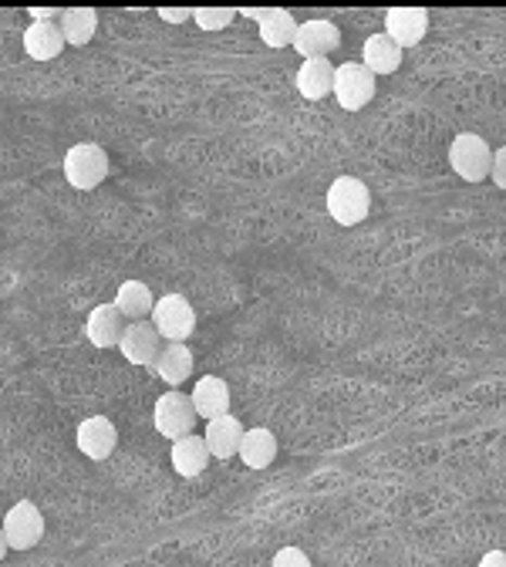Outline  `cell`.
<instances>
[{"mask_svg": "<svg viewBox=\"0 0 506 567\" xmlns=\"http://www.w3.org/2000/svg\"><path fill=\"white\" fill-rule=\"evenodd\" d=\"M197 426V408H193V399L182 395L179 389H169L166 395L155 399V429L166 439H182L189 436Z\"/></svg>", "mask_w": 506, "mask_h": 567, "instance_id": "cell-6", "label": "cell"}, {"mask_svg": "<svg viewBox=\"0 0 506 567\" xmlns=\"http://www.w3.org/2000/svg\"><path fill=\"white\" fill-rule=\"evenodd\" d=\"M240 14H243V17H250V21H257V24L267 17V11H261V8H246V11H240Z\"/></svg>", "mask_w": 506, "mask_h": 567, "instance_id": "cell-30", "label": "cell"}, {"mask_svg": "<svg viewBox=\"0 0 506 567\" xmlns=\"http://www.w3.org/2000/svg\"><path fill=\"white\" fill-rule=\"evenodd\" d=\"M490 179L496 189H506V146H499L493 152V166H490Z\"/></svg>", "mask_w": 506, "mask_h": 567, "instance_id": "cell-26", "label": "cell"}, {"mask_svg": "<svg viewBox=\"0 0 506 567\" xmlns=\"http://www.w3.org/2000/svg\"><path fill=\"white\" fill-rule=\"evenodd\" d=\"M429 30V14L422 8H392L385 14V35L405 51L416 48Z\"/></svg>", "mask_w": 506, "mask_h": 567, "instance_id": "cell-11", "label": "cell"}, {"mask_svg": "<svg viewBox=\"0 0 506 567\" xmlns=\"http://www.w3.org/2000/svg\"><path fill=\"white\" fill-rule=\"evenodd\" d=\"M189 399H193L197 416L206 419V423L230 413V386L224 382V378H216V375H203Z\"/></svg>", "mask_w": 506, "mask_h": 567, "instance_id": "cell-13", "label": "cell"}, {"mask_svg": "<svg viewBox=\"0 0 506 567\" xmlns=\"http://www.w3.org/2000/svg\"><path fill=\"white\" fill-rule=\"evenodd\" d=\"M334 99L344 112H362L375 99V75L362 61H344L334 68Z\"/></svg>", "mask_w": 506, "mask_h": 567, "instance_id": "cell-5", "label": "cell"}, {"mask_svg": "<svg viewBox=\"0 0 506 567\" xmlns=\"http://www.w3.org/2000/svg\"><path fill=\"white\" fill-rule=\"evenodd\" d=\"M4 538L11 551H30L45 538V514L38 511V503L30 500L14 503L4 517Z\"/></svg>", "mask_w": 506, "mask_h": 567, "instance_id": "cell-7", "label": "cell"}, {"mask_svg": "<svg viewBox=\"0 0 506 567\" xmlns=\"http://www.w3.org/2000/svg\"><path fill=\"white\" fill-rule=\"evenodd\" d=\"M160 17H163V21H169V24H182V21L193 17V11H189V8H163V11H160Z\"/></svg>", "mask_w": 506, "mask_h": 567, "instance_id": "cell-27", "label": "cell"}, {"mask_svg": "<svg viewBox=\"0 0 506 567\" xmlns=\"http://www.w3.org/2000/svg\"><path fill=\"white\" fill-rule=\"evenodd\" d=\"M257 30H261V41H264L267 48L280 51V48H291V45H294L298 21H294V14H291V11L270 8V11H267V17L257 24Z\"/></svg>", "mask_w": 506, "mask_h": 567, "instance_id": "cell-23", "label": "cell"}, {"mask_svg": "<svg viewBox=\"0 0 506 567\" xmlns=\"http://www.w3.org/2000/svg\"><path fill=\"white\" fill-rule=\"evenodd\" d=\"M58 27H61L65 45L81 48L94 38V30H99V14H94L91 8H68V11H61Z\"/></svg>", "mask_w": 506, "mask_h": 567, "instance_id": "cell-22", "label": "cell"}, {"mask_svg": "<svg viewBox=\"0 0 506 567\" xmlns=\"http://www.w3.org/2000/svg\"><path fill=\"white\" fill-rule=\"evenodd\" d=\"M270 567H311V560L301 547H283V551L274 554Z\"/></svg>", "mask_w": 506, "mask_h": 567, "instance_id": "cell-25", "label": "cell"}, {"mask_svg": "<svg viewBox=\"0 0 506 567\" xmlns=\"http://www.w3.org/2000/svg\"><path fill=\"white\" fill-rule=\"evenodd\" d=\"M75 443L78 450L94 459V463H102L115 453V443H118V432H115V423L109 416H88L78 432H75Z\"/></svg>", "mask_w": 506, "mask_h": 567, "instance_id": "cell-10", "label": "cell"}, {"mask_svg": "<svg viewBox=\"0 0 506 567\" xmlns=\"http://www.w3.org/2000/svg\"><path fill=\"white\" fill-rule=\"evenodd\" d=\"M149 322L155 325L163 341H182L197 331V311L182 294H163L155 298V307L149 314Z\"/></svg>", "mask_w": 506, "mask_h": 567, "instance_id": "cell-4", "label": "cell"}, {"mask_svg": "<svg viewBox=\"0 0 506 567\" xmlns=\"http://www.w3.org/2000/svg\"><path fill=\"white\" fill-rule=\"evenodd\" d=\"M450 166L466 182H483V179H490L493 149L477 133H459L450 146Z\"/></svg>", "mask_w": 506, "mask_h": 567, "instance_id": "cell-3", "label": "cell"}, {"mask_svg": "<svg viewBox=\"0 0 506 567\" xmlns=\"http://www.w3.org/2000/svg\"><path fill=\"white\" fill-rule=\"evenodd\" d=\"M152 368H155V375H160L169 389H176V386L186 382L189 375H193V352H189L182 341H166Z\"/></svg>", "mask_w": 506, "mask_h": 567, "instance_id": "cell-17", "label": "cell"}, {"mask_svg": "<svg viewBox=\"0 0 506 567\" xmlns=\"http://www.w3.org/2000/svg\"><path fill=\"white\" fill-rule=\"evenodd\" d=\"M122 314L115 304H99V307H91L88 314V322H85V335L88 341L94 344V349H118V341H122Z\"/></svg>", "mask_w": 506, "mask_h": 567, "instance_id": "cell-14", "label": "cell"}, {"mask_svg": "<svg viewBox=\"0 0 506 567\" xmlns=\"http://www.w3.org/2000/svg\"><path fill=\"white\" fill-rule=\"evenodd\" d=\"M112 304L118 307L122 318L146 322L149 314H152V307H155V298H152V291H149V284H142V280H125V284H118V294H115Z\"/></svg>", "mask_w": 506, "mask_h": 567, "instance_id": "cell-21", "label": "cell"}, {"mask_svg": "<svg viewBox=\"0 0 506 567\" xmlns=\"http://www.w3.org/2000/svg\"><path fill=\"white\" fill-rule=\"evenodd\" d=\"M250 469H267L277 459V436L264 426H253L243 432V443L237 453Z\"/></svg>", "mask_w": 506, "mask_h": 567, "instance_id": "cell-20", "label": "cell"}, {"mask_svg": "<svg viewBox=\"0 0 506 567\" xmlns=\"http://www.w3.org/2000/svg\"><path fill=\"white\" fill-rule=\"evenodd\" d=\"M480 567H506V551H486Z\"/></svg>", "mask_w": 506, "mask_h": 567, "instance_id": "cell-28", "label": "cell"}, {"mask_svg": "<svg viewBox=\"0 0 506 567\" xmlns=\"http://www.w3.org/2000/svg\"><path fill=\"white\" fill-rule=\"evenodd\" d=\"M362 65L378 78V75H392V72H399V65H402V48L385 35H371L368 41H365V51H362Z\"/></svg>", "mask_w": 506, "mask_h": 567, "instance_id": "cell-18", "label": "cell"}, {"mask_svg": "<svg viewBox=\"0 0 506 567\" xmlns=\"http://www.w3.org/2000/svg\"><path fill=\"white\" fill-rule=\"evenodd\" d=\"M169 459H173V469L179 472V477L193 480L210 466L213 456L206 450V439L197 436V432H189V436H182V439H176V443H173V456Z\"/></svg>", "mask_w": 506, "mask_h": 567, "instance_id": "cell-16", "label": "cell"}, {"mask_svg": "<svg viewBox=\"0 0 506 567\" xmlns=\"http://www.w3.org/2000/svg\"><path fill=\"white\" fill-rule=\"evenodd\" d=\"M371 210L368 186L355 176H338L328 186V213L338 227H358Z\"/></svg>", "mask_w": 506, "mask_h": 567, "instance_id": "cell-1", "label": "cell"}, {"mask_svg": "<svg viewBox=\"0 0 506 567\" xmlns=\"http://www.w3.org/2000/svg\"><path fill=\"white\" fill-rule=\"evenodd\" d=\"M243 423L237 419V416H219V419H210L206 423V432H203V439H206V450H210V456L213 459H233L237 453H240V443H243Z\"/></svg>", "mask_w": 506, "mask_h": 567, "instance_id": "cell-12", "label": "cell"}, {"mask_svg": "<svg viewBox=\"0 0 506 567\" xmlns=\"http://www.w3.org/2000/svg\"><path fill=\"white\" fill-rule=\"evenodd\" d=\"M109 176V152L94 142H78L65 152V179L72 189L91 193L94 186H102Z\"/></svg>", "mask_w": 506, "mask_h": 567, "instance_id": "cell-2", "label": "cell"}, {"mask_svg": "<svg viewBox=\"0 0 506 567\" xmlns=\"http://www.w3.org/2000/svg\"><path fill=\"white\" fill-rule=\"evenodd\" d=\"M233 17H237L233 8H197L193 11V21L200 24V30H224Z\"/></svg>", "mask_w": 506, "mask_h": 567, "instance_id": "cell-24", "label": "cell"}, {"mask_svg": "<svg viewBox=\"0 0 506 567\" xmlns=\"http://www.w3.org/2000/svg\"><path fill=\"white\" fill-rule=\"evenodd\" d=\"M24 51L35 61H51L65 51V38H61V27L48 21H35L24 30Z\"/></svg>", "mask_w": 506, "mask_h": 567, "instance_id": "cell-19", "label": "cell"}, {"mask_svg": "<svg viewBox=\"0 0 506 567\" xmlns=\"http://www.w3.org/2000/svg\"><path fill=\"white\" fill-rule=\"evenodd\" d=\"M8 551H11V547H8V538H4V527H0V560H4Z\"/></svg>", "mask_w": 506, "mask_h": 567, "instance_id": "cell-31", "label": "cell"}, {"mask_svg": "<svg viewBox=\"0 0 506 567\" xmlns=\"http://www.w3.org/2000/svg\"><path fill=\"white\" fill-rule=\"evenodd\" d=\"M341 45V30L338 24L325 21V17H314V21H304L298 24V35H294V51L311 61V58H328L334 48Z\"/></svg>", "mask_w": 506, "mask_h": 567, "instance_id": "cell-9", "label": "cell"}, {"mask_svg": "<svg viewBox=\"0 0 506 567\" xmlns=\"http://www.w3.org/2000/svg\"><path fill=\"white\" fill-rule=\"evenodd\" d=\"M30 17H35V21H48V24H58L54 17H61V11H54V8H30Z\"/></svg>", "mask_w": 506, "mask_h": 567, "instance_id": "cell-29", "label": "cell"}, {"mask_svg": "<svg viewBox=\"0 0 506 567\" xmlns=\"http://www.w3.org/2000/svg\"><path fill=\"white\" fill-rule=\"evenodd\" d=\"M118 352L129 365H155V358H160V352H163V338L152 322H132L122 331Z\"/></svg>", "mask_w": 506, "mask_h": 567, "instance_id": "cell-8", "label": "cell"}, {"mask_svg": "<svg viewBox=\"0 0 506 567\" xmlns=\"http://www.w3.org/2000/svg\"><path fill=\"white\" fill-rule=\"evenodd\" d=\"M294 81H298V91L304 94V99H311V102L328 99V94L334 91V65H331L328 58L301 61Z\"/></svg>", "mask_w": 506, "mask_h": 567, "instance_id": "cell-15", "label": "cell"}]
</instances>
